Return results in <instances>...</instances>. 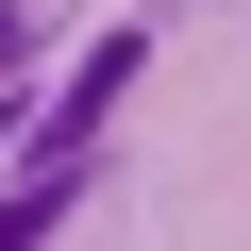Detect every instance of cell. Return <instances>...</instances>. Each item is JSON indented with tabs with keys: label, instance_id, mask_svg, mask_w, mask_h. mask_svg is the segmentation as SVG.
<instances>
[{
	"label": "cell",
	"instance_id": "6da1fadb",
	"mask_svg": "<svg viewBox=\"0 0 251 251\" xmlns=\"http://www.w3.org/2000/svg\"><path fill=\"white\" fill-rule=\"evenodd\" d=\"M67 184H84V168H17V184H0V251H34V234L67 218Z\"/></svg>",
	"mask_w": 251,
	"mask_h": 251
}]
</instances>
